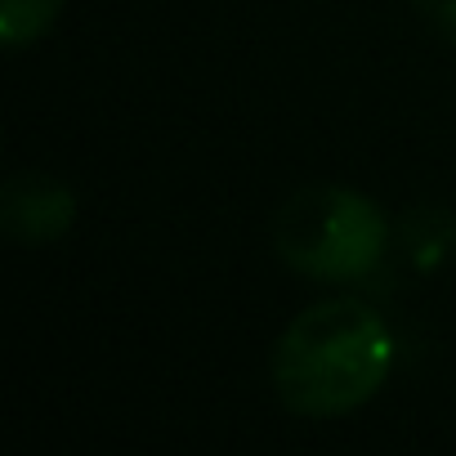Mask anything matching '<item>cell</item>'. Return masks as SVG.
<instances>
[{
	"label": "cell",
	"instance_id": "1",
	"mask_svg": "<svg viewBox=\"0 0 456 456\" xmlns=\"http://www.w3.org/2000/svg\"><path fill=\"white\" fill-rule=\"evenodd\" d=\"M394 371V331L354 300L309 305L273 345V389L296 416H345L371 403Z\"/></svg>",
	"mask_w": 456,
	"mask_h": 456
},
{
	"label": "cell",
	"instance_id": "2",
	"mask_svg": "<svg viewBox=\"0 0 456 456\" xmlns=\"http://www.w3.org/2000/svg\"><path fill=\"white\" fill-rule=\"evenodd\" d=\"M273 251L305 278L358 282L371 278L389 251V219L358 188L314 183L282 201L273 219Z\"/></svg>",
	"mask_w": 456,
	"mask_h": 456
},
{
	"label": "cell",
	"instance_id": "3",
	"mask_svg": "<svg viewBox=\"0 0 456 456\" xmlns=\"http://www.w3.org/2000/svg\"><path fill=\"white\" fill-rule=\"evenodd\" d=\"M0 224L19 247H50L77 224V192L45 170H19L0 192Z\"/></svg>",
	"mask_w": 456,
	"mask_h": 456
},
{
	"label": "cell",
	"instance_id": "4",
	"mask_svg": "<svg viewBox=\"0 0 456 456\" xmlns=\"http://www.w3.org/2000/svg\"><path fill=\"white\" fill-rule=\"evenodd\" d=\"M403 242H407L416 269H434V265L443 260V251L456 247V215H447V210H438V206L411 210V215L403 219Z\"/></svg>",
	"mask_w": 456,
	"mask_h": 456
},
{
	"label": "cell",
	"instance_id": "5",
	"mask_svg": "<svg viewBox=\"0 0 456 456\" xmlns=\"http://www.w3.org/2000/svg\"><path fill=\"white\" fill-rule=\"evenodd\" d=\"M63 14V0H0V41L10 50L37 45Z\"/></svg>",
	"mask_w": 456,
	"mask_h": 456
},
{
	"label": "cell",
	"instance_id": "6",
	"mask_svg": "<svg viewBox=\"0 0 456 456\" xmlns=\"http://www.w3.org/2000/svg\"><path fill=\"white\" fill-rule=\"evenodd\" d=\"M416 10L425 14V23L456 45V0H416Z\"/></svg>",
	"mask_w": 456,
	"mask_h": 456
}]
</instances>
